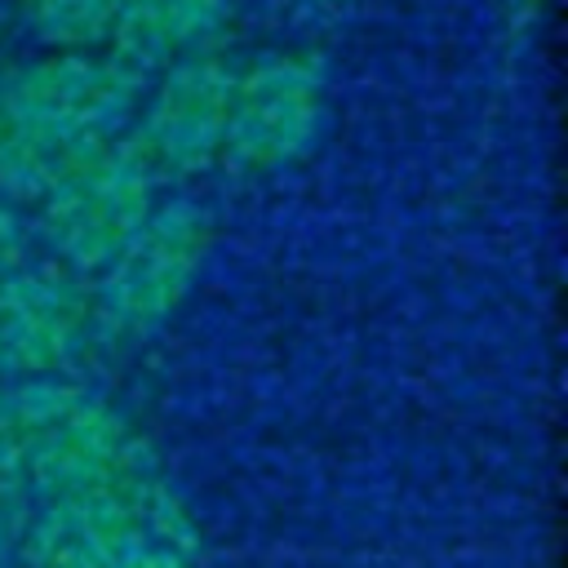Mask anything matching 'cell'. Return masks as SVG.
<instances>
[{
  "label": "cell",
  "instance_id": "obj_1",
  "mask_svg": "<svg viewBox=\"0 0 568 568\" xmlns=\"http://www.w3.org/2000/svg\"><path fill=\"white\" fill-rule=\"evenodd\" d=\"M129 62L62 53L0 84V186L44 195L71 169L115 146L120 124L138 102Z\"/></svg>",
  "mask_w": 568,
  "mask_h": 568
},
{
  "label": "cell",
  "instance_id": "obj_2",
  "mask_svg": "<svg viewBox=\"0 0 568 568\" xmlns=\"http://www.w3.org/2000/svg\"><path fill=\"white\" fill-rule=\"evenodd\" d=\"M151 169L133 146H106L44 191V231L75 266H106L151 217Z\"/></svg>",
  "mask_w": 568,
  "mask_h": 568
},
{
  "label": "cell",
  "instance_id": "obj_3",
  "mask_svg": "<svg viewBox=\"0 0 568 568\" xmlns=\"http://www.w3.org/2000/svg\"><path fill=\"white\" fill-rule=\"evenodd\" d=\"M209 248V222L191 204H169L151 213L129 244L106 262L102 275V324L111 328H151L160 315L173 311V302L186 293V284L200 271V257Z\"/></svg>",
  "mask_w": 568,
  "mask_h": 568
},
{
  "label": "cell",
  "instance_id": "obj_4",
  "mask_svg": "<svg viewBox=\"0 0 568 568\" xmlns=\"http://www.w3.org/2000/svg\"><path fill=\"white\" fill-rule=\"evenodd\" d=\"M231 84L235 75L209 53L173 62L133 138V155L151 169V178L200 169L226 142Z\"/></svg>",
  "mask_w": 568,
  "mask_h": 568
},
{
  "label": "cell",
  "instance_id": "obj_5",
  "mask_svg": "<svg viewBox=\"0 0 568 568\" xmlns=\"http://www.w3.org/2000/svg\"><path fill=\"white\" fill-rule=\"evenodd\" d=\"M320 124V80L297 58H271L231 84L226 142L248 164L293 160Z\"/></svg>",
  "mask_w": 568,
  "mask_h": 568
},
{
  "label": "cell",
  "instance_id": "obj_6",
  "mask_svg": "<svg viewBox=\"0 0 568 568\" xmlns=\"http://www.w3.org/2000/svg\"><path fill=\"white\" fill-rule=\"evenodd\" d=\"M89 324L84 293L58 271L0 275V373H40L71 355Z\"/></svg>",
  "mask_w": 568,
  "mask_h": 568
},
{
  "label": "cell",
  "instance_id": "obj_7",
  "mask_svg": "<svg viewBox=\"0 0 568 568\" xmlns=\"http://www.w3.org/2000/svg\"><path fill=\"white\" fill-rule=\"evenodd\" d=\"M231 0H124L115 22V58L133 71L155 62H182L222 22Z\"/></svg>",
  "mask_w": 568,
  "mask_h": 568
},
{
  "label": "cell",
  "instance_id": "obj_8",
  "mask_svg": "<svg viewBox=\"0 0 568 568\" xmlns=\"http://www.w3.org/2000/svg\"><path fill=\"white\" fill-rule=\"evenodd\" d=\"M22 13L40 40L80 53L115 36L124 0H22Z\"/></svg>",
  "mask_w": 568,
  "mask_h": 568
},
{
  "label": "cell",
  "instance_id": "obj_9",
  "mask_svg": "<svg viewBox=\"0 0 568 568\" xmlns=\"http://www.w3.org/2000/svg\"><path fill=\"white\" fill-rule=\"evenodd\" d=\"M22 257V235H18V222L9 217V209L0 204V275L13 271Z\"/></svg>",
  "mask_w": 568,
  "mask_h": 568
}]
</instances>
